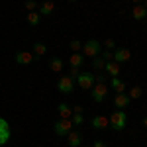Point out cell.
Masks as SVG:
<instances>
[{"label":"cell","instance_id":"obj_34","mask_svg":"<svg viewBox=\"0 0 147 147\" xmlns=\"http://www.w3.org/2000/svg\"><path fill=\"white\" fill-rule=\"evenodd\" d=\"M131 2H134V4H141L143 0H131Z\"/></svg>","mask_w":147,"mask_h":147},{"label":"cell","instance_id":"obj_21","mask_svg":"<svg viewBox=\"0 0 147 147\" xmlns=\"http://www.w3.org/2000/svg\"><path fill=\"white\" fill-rule=\"evenodd\" d=\"M28 24L30 26H39V22H41V16H39V12H28Z\"/></svg>","mask_w":147,"mask_h":147},{"label":"cell","instance_id":"obj_10","mask_svg":"<svg viewBox=\"0 0 147 147\" xmlns=\"http://www.w3.org/2000/svg\"><path fill=\"white\" fill-rule=\"evenodd\" d=\"M129 102H131V98H129L125 92H120V94L114 96V106H116L118 110H125V108L129 106Z\"/></svg>","mask_w":147,"mask_h":147},{"label":"cell","instance_id":"obj_22","mask_svg":"<svg viewBox=\"0 0 147 147\" xmlns=\"http://www.w3.org/2000/svg\"><path fill=\"white\" fill-rule=\"evenodd\" d=\"M69 63H71V67H80L82 65V55L80 53H73L71 59H69Z\"/></svg>","mask_w":147,"mask_h":147},{"label":"cell","instance_id":"obj_23","mask_svg":"<svg viewBox=\"0 0 147 147\" xmlns=\"http://www.w3.org/2000/svg\"><path fill=\"white\" fill-rule=\"evenodd\" d=\"M141 94H143V90H141V86H134V88H129V98L131 100H137V98H141Z\"/></svg>","mask_w":147,"mask_h":147},{"label":"cell","instance_id":"obj_26","mask_svg":"<svg viewBox=\"0 0 147 147\" xmlns=\"http://www.w3.org/2000/svg\"><path fill=\"white\" fill-rule=\"evenodd\" d=\"M106 80H108V75L106 73H98V75H94V82H98V84H106Z\"/></svg>","mask_w":147,"mask_h":147},{"label":"cell","instance_id":"obj_1","mask_svg":"<svg viewBox=\"0 0 147 147\" xmlns=\"http://www.w3.org/2000/svg\"><path fill=\"white\" fill-rule=\"evenodd\" d=\"M108 122H110V127H112L114 131H122L125 127V124H127V114H125V110H116V112L108 118Z\"/></svg>","mask_w":147,"mask_h":147},{"label":"cell","instance_id":"obj_6","mask_svg":"<svg viewBox=\"0 0 147 147\" xmlns=\"http://www.w3.org/2000/svg\"><path fill=\"white\" fill-rule=\"evenodd\" d=\"M14 59H16V63H18V65H32L37 57H35L32 51H24V49H20V51H16Z\"/></svg>","mask_w":147,"mask_h":147},{"label":"cell","instance_id":"obj_8","mask_svg":"<svg viewBox=\"0 0 147 147\" xmlns=\"http://www.w3.org/2000/svg\"><path fill=\"white\" fill-rule=\"evenodd\" d=\"M131 59V53H129V49H125V47H116L114 49V61L118 63V65H122V63H127Z\"/></svg>","mask_w":147,"mask_h":147},{"label":"cell","instance_id":"obj_5","mask_svg":"<svg viewBox=\"0 0 147 147\" xmlns=\"http://www.w3.org/2000/svg\"><path fill=\"white\" fill-rule=\"evenodd\" d=\"M57 90L61 92V94H71V92L75 90V80L71 79V77H61V79L57 80Z\"/></svg>","mask_w":147,"mask_h":147},{"label":"cell","instance_id":"obj_32","mask_svg":"<svg viewBox=\"0 0 147 147\" xmlns=\"http://www.w3.org/2000/svg\"><path fill=\"white\" fill-rule=\"evenodd\" d=\"M73 114H82V106H73Z\"/></svg>","mask_w":147,"mask_h":147},{"label":"cell","instance_id":"obj_17","mask_svg":"<svg viewBox=\"0 0 147 147\" xmlns=\"http://www.w3.org/2000/svg\"><path fill=\"white\" fill-rule=\"evenodd\" d=\"M104 73L110 75V77H118V75H120V65H118L116 61H106V65H104Z\"/></svg>","mask_w":147,"mask_h":147},{"label":"cell","instance_id":"obj_27","mask_svg":"<svg viewBox=\"0 0 147 147\" xmlns=\"http://www.w3.org/2000/svg\"><path fill=\"white\" fill-rule=\"evenodd\" d=\"M71 122H73V125H82L84 118H82V114H73L71 116Z\"/></svg>","mask_w":147,"mask_h":147},{"label":"cell","instance_id":"obj_33","mask_svg":"<svg viewBox=\"0 0 147 147\" xmlns=\"http://www.w3.org/2000/svg\"><path fill=\"white\" fill-rule=\"evenodd\" d=\"M141 6H143V8L147 10V0H143V2H141Z\"/></svg>","mask_w":147,"mask_h":147},{"label":"cell","instance_id":"obj_30","mask_svg":"<svg viewBox=\"0 0 147 147\" xmlns=\"http://www.w3.org/2000/svg\"><path fill=\"white\" fill-rule=\"evenodd\" d=\"M80 75V71H79V67H71V71H69V77L73 80H77V77Z\"/></svg>","mask_w":147,"mask_h":147},{"label":"cell","instance_id":"obj_29","mask_svg":"<svg viewBox=\"0 0 147 147\" xmlns=\"http://www.w3.org/2000/svg\"><path fill=\"white\" fill-rule=\"evenodd\" d=\"M100 55H102L104 61H114V51H108V49H106V51H102Z\"/></svg>","mask_w":147,"mask_h":147},{"label":"cell","instance_id":"obj_31","mask_svg":"<svg viewBox=\"0 0 147 147\" xmlns=\"http://www.w3.org/2000/svg\"><path fill=\"white\" fill-rule=\"evenodd\" d=\"M92 147H108V145H106L102 139H98V141H94V145H92Z\"/></svg>","mask_w":147,"mask_h":147},{"label":"cell","instance_id":"obj_11","mask_svg":"<svg viewBox=\"0 0 147 147\" xmlns=\"http://www.w3.org/2000/svg\"><path fill=\"white\" fill-rule=\"evenodd\" d=\"M108 124H110V122H108L106 116H92V120H90L92 129H106Z\"/></svg>","mask_w":147,"mask_h":147},{"label":"cell","instance_id":"obj_36","mask_svg":"<svg viewBox=\"0 0 147 147\" xmlns=\"http://www.w3.org/2000/svg\"><path fill=\"white\" fill-rule=\"evenodd\" d=\"M69 2H79V0H69Z\"/></svg>","mask_w":147,"mask_h":147},{"label":"cell","instance_id":"obj_15","mask_svg":"<svg viewBox=\"0 0 147 147\" xmlns=\"http://www.w3.org/2000/svg\"><path fill=\"white\" fill-rule=\"evenodd\" d=\"M57 112H59L61 118L71 120V116H73V108H71V104H67V102H61V104L57 106Z\"/></svg>","mask_w":147,"mask_h":147},{"label":"cell","instance_id":"obj_2","mask_svg":"<svg viewBox=\"0 0 147 147\" xmlns=\"http://www.w3.org/2000/svg\"><path fill=\"white\" fill-rule=\"evenodd\" d=\"M82 53L86 57H96L102 53V43L98 41V39H88V41H84L82 43Z\"/></svg>","mask_w":147,"mask_h":147},{"label":"cell","instance_id":"obj_4","mask_svg":"<svg viewBox=\"0 0 147 147\" xmlns=\"http://www.w3.org/2000/svg\"><path fill=\"white\" fill-rule=\"evenodd\" d=\"M106 96H108V86H106V84H98V82H94V86L90 88V98L94 102L102 104V102L106 100Z\"/></svg>","mask_w":147,"mask_h":147},{"label":"cell","instance_id":"obj_14","mask_svg":"<svg viewBox=\"0 0 147 147\" xmlns=\"http://www.w3.org/2000/svg\"><path fill=\"white\" fill-rule=\"evenodd\" d=\"M131 18H134L136 22H141V20H145V18H147V10L141 6V4H136L134 10H131Z\"/></svg>","mask_w":147,"mask_h":147},{"label":"cell","instance_id":"obj_9","mask_svg":"<svg viewBox=\"0 0 147 147\" xmlns=\"http://www.w3.org/2000/svg\"><path fill=\"white\" fill-rule=\"evenodd\" d=\"M10 134H12V131H10V125H8V122H6L4 118H0V147L8 143Z\"/></svg>","mask_w":147,"mask_h":147},{"label":"cell","instance_id":"obj_12","mask_svg":"<svg viewBox=\"0 0 147 147\" xmlns=\"http://www.w3.org/2000/svg\"><path fill=\"white\" fill-rule=\"evenodd\" d=\"M53 10H55V2H53V0H45V2H41L39 8H37L39 16H51Z\"/></svg>","mask_w":147,"mask_h":147},{"label":"cell","instance_id":"obj_13","mask_svg":"<svg viewBox=\"0 0 147 147\" xmlns=\"http://www.w3.org/2000/svg\"><path fill=\"white\" fill-rule=\"evenodd\" d=\"M67 143L69 147H80L82 145V136H80V131H69V136H67Z\"/></svg>","mask_w":147,"mask_h":147},{"label":"cell","instance_id":"obj_7","mask_svg":"<svg viewBox=\"0 0 147 147\" xmlns=\"http://www.w3.org/2000/svg\"><path fill=\"white\" fill-rule=\"evenodd\" d=\"M75 82H79V86L82 90H90L92 86H94V75L92 73H80Z\"/></svg>","mask_w":147,"mask_h":147},{"label":"cell","instance_id":"obj_16","mask_svg":"<svg viewBox=\"0 0 147 147\" xmlns=\"http://www.w3.org/2000/svg\"><path fill=\"white\" fill-rule=\"evenodd\" d=\"M110 88H112L116 94L125 92V82H124V80H120V77H112V79H110Z\"/></svg>","mask_w":147,"mask_h":147},{"label":"cell","instance_id":"obj_3","mask_svg":"<svg viewBox=\"0 0 147 147\" xmlns=\"http://www.w3.org/2000/svg\"><path fill=\"white\" fill-rule=\"evenodd\" d=\"M71 129H73V122H71V120H65V118L57 120L55 124H53V131H55L59 137H67Z\"/></svg>","mask_w":147,"mask_h":147},{"label":"cell","instance_id":"obj_19","mask_svg":"<svg viewBox=\"0 0 147 147\" xmlns=\"http://www.w3.org/2000/svg\"><path fill=\"white\" fill-rule=\"evenodd\" d=\"M32 53H34L35 57H43L47 53V45H45V43H41V41H35L34 47H32Z\"/></svg>","mask_w":147,"mask_h":147},{"label":"cell","instance_id":"obj_24","mask_svg":"<svg viewBox=\"0 0 147 147\" xmlns=\"http://www.w3.org/2000/svg\"><path fill=\"white\" fill-rule=\"evenodd\" d=\"M24 6H26V10H28V12H37V8H39V4H37L35 0H26Z\"/></svg>","mask_w":147,"mask_h":147},{"label":"cell","instance_id":"obj_20","mask_svg":"<svg viewBox=\"0 0 147 147\" xmlns=\"http://www.w3.org/2000/svg\"><path fill=\"white\" fill-rule=\"evenodd\" d=\"M104 65H106V61L102 59V55L92 57V67H94V71H96V73H100V71H104Z\"/></svg>","mask_w":147,"mask_h":147},{"label":"cell","instance_id":"obj_37","mask_svg":"<svg viewBox=\"0 0 147 147\" xmlns=\"http://www.w3.org/2000/svg\"><path fill=\"white\" fill-rule=\"evenodd\" d=\"M80 147H84V145H80Z\"/></svg>","mask_w":147,"mask_h":147},{"label":"cell","instance_id":"obj_18","mask_svg":"<svg viewBox=\"0 0 147 147\" xmlns=\"http://www.w3.org/2000/svg\"><path fill=\"white\" fill-rule=\"evenodd\" d=\"M49 69H51L53 73H61V71H63V59H61V57H51V59H49Z\"/></svg>","mask_w":147,"mask_h":147},{"label":"cell","instance_id":"obj_28","mask_svg":"<svg viewBox=\"0 0 147 147\" xmlns=\"http://www.w3.org/2000/svg\"><path fill=\"white\" fill-rule=\"evenodd\" d=\"M104 47H106V49H108V51H114V49H116V41H114V39H110V37H108V39H106V41H104Z\"/></svg>","mask_w":147,"mask_h":147},{"label":"cell","instance_id":"obj_35","mask_svg":"<svg viewBox=\"0 0 147 147\" xmlns=\"http://www.w3.org/2000/svg\"><path fill=\"white\" fill-rule=\"evenodd\" d=\"M143 125H145V127H147V116H145V118H143Z\"/></svg>","mask_w":147,"mask_h":147},{"label":"cell","instance_id":"obj_25","mask_svg":"<svg viewBox=\"0 0 147 147\" xmlns=\"http://www.w3.org/2000/svg\"><path fill=\"white\" fill-rule=\"evenodd\" d=\"M69 47H71V51H73V53H79L80 49H82V41H79V39H73V41L69 43Z\"/></svg>","mask_w":147,"mask_h":147}]
</instances>
